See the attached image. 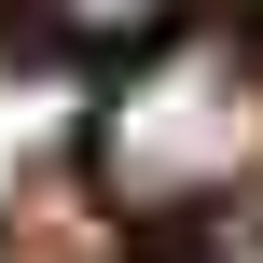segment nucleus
I'll list each match as a JSON object with an SVG mask.
<instances>
[{"instance_id": "obj_1", "label": "nucleus", "mask_w": 263, "mask_h": 263, "mask_svg": "<svg viewBox=\"0 0 263 263\" xmlns=\"http://www.w3.org/2000/svg\"><path fill=\"white\" fill-rule=\"evenodd\" d=\"M263 166V55L222 28H180L125 69V97L97 111V180L111 208H208Z\"/></svg>"}, {"instance_id": "obj_2", "label": "nucleus", "mask_w": 263, "mask_h": 263, "mask_svg": "<svg viewBox=\"0 0 263 263\" xmlns=\"http://www.w3.org/2000/svg\"><path fill=\"white\" fill-rule=\"evenodd\" d=\"M42 42H69V55H125V42H153L180 0H14Z\"/></svg>"}, {"instance_id": "obj_3", "label": "nucleus", "mask_w": 263, "mask_h": 263, "mask_svg": "<svg viewBox=\"0 0 263 263\" xmlns=\"http://www.w3.org/2000/svg\"><path fill=\"white\" fill-rule=\"evenodd\" d=\"M153 263H263V222H194V236H166Z\"/></svg>"}]
</instances>
